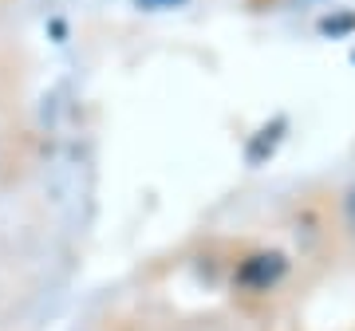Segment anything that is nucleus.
<instances>
[{
    "instance_id": "obj_2",
    "label": "nucleus",
    "mask_w": 355,
    "mask_h": 331,
    "mask_svg": "<svg viewBox=\"0 0 355 331\" xmlns=\"http://www.w3.org/2000/svg\"><path fill=\"white\" fill-rule=\"evenodd\" d=\"M343 213H347V225H352V233H355V186L347 190V202H343Z\"/></svg>"
},
{
    "instance_id": "obj_1",
    "label": "nucleus",
    "mask_w": 355,
    "mask_h": 331,
    "mask_svg": "<svg viewBox=\"0 0 355 331\" xmlns=\"http://www.w3.org/2000/svg\"><path fill=\"white\" fill-rule=\"evenodd\" d=\"M280 276H284V256L280 253H257V256H249L241 265V272H237V280H241L245 288H257V292L272 288Z\"/></svg>"
},
{
    "instance_id": "obj_3",
    "label": "nucleus",
    "mask_w": 355,
    "mask_h": 331,
    "mask_svg": "<svg viewBox=\"0 0 355 331\" xmlns=\"http://www.w3.org/2000/svg\"><path fill=\"white\" fill-rule=\"evenodd\" d=\"M142 8H174V4H182V0H139Z\"/></svg>"
}]
</instances>
